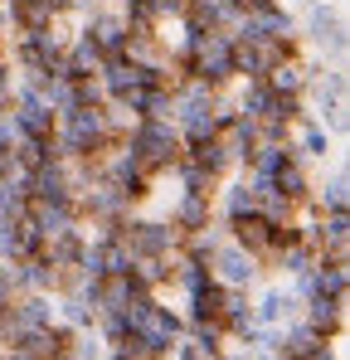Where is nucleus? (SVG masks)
Listing matches in <instances>:
<instances>
[{
	"label": "nucleus",
	"instance_id": "1",
	"mask_svg": "<svg viewBox=\"0 0 350 360\" xmlns=\"http://www.w3.org/2000/svg\"><path fill=\"white\" fill-rule=\"evenodd\" d=\"M297 44L321 63L326 59L346 63V49H350L346 5H341V0H306L302 15H297Z\"/></svg>",
	"mask_w": 350,
	"mask_h": 360
},
{
	"label": "nucleus",
	"instance_id": "2",
	"mask_svg": "<svg viewBox=\"0 0 350 360\" xmlns=\"http://www.w3.org/2000/svg\"><path fill=\"white\" fill-rule=\"evenodd\" d=\"M122 146L131 151L136 171L146 180L171 176L175 161H180V131H175V122H136V127L122 136Z\"/></svg>",
	"mask_w": 350,
	"mask_h": 360
},
{
	"label": "nucleus",
	"instance_id": "3",
	"mask_svg": "<svg viewBox=\"0 0 350 360\" xmlns=\"http://www.w3.org/2000/svg\"><path fill=\"white\" fill-rule=\"evenodd\" d=\"M209 278H214L219 288H233V292H253V288L263 283V263H258L253 253H243L233 239H224L214 248V258H209Z\"/></svg>",
	"mask_w": 350,
	"mask_h": 360
},
{
	"label": "nucleus",
	"instance_id": "4",
	"mask_svg": "<svg viewBox=\"0 0 350 360\" xmlns=\"http://www.w3.org/2000/svg\"><path fill=\"white\" fill-rule=\"evenodd\" d=\"M122 243H127L131 263H141V258H171L180 248V234L171 229V219H127Z\"/></svg>",
	"mask_w": 350,
	"mask_h": 360
},
{
	"label": "nucleus",
	"instance_id": "5",
	"mask_svg": "<svg viewBox=\"0 0 350 360\" xmlns=\"http://www.w3.org/2000/svg\"><path fill=\"white\" fill-rule=\"evenodd\" d=\"M253 302V326H268V331H283L287 321L302 316V297L292 292L287 283H268V288H253L248 292Z\"/></svg>",
	"mask_w": 350,
	"mask_h": 360
},
{
	"label": "nucleus",
	"instance_id": "6",
	"mask_svg": "<svg viewBox=\"0 0 350 360\" xmlns=\"http://www.w3.org/2000/svg\"><path fill=\"white\" fill-rule=\"evenodd\" d=\"M30 205H73L68 161H44L30 171Z\"/></svg>",
	"mask_w": 350,
	"mask_h": 360
},
{
	"label": "nucleus",
	"instance_id": "7",
	"mask_svg": "<svg viewBox=\"0 0 350 360\" xmlns=\"http://www.w3.org/2000/svg\"><path fill=\"white\" fill-rule=\"evenodd\" d=\"M10 278H15V297L20 292H49L54 297L58 292V273L54 263L44 258V253H34V258H20V263H10Z\"/></svg>",
	"mask_w": 350,
	"mask_h": 360
},
{
	"label": "nucleus",
	"instance_id": "8",
	"mask_svg": "<svg viewBox=\"0 0 350 360\" xmlns=\"http://www.w3.org/2000/svg\"><path fill=\"white\" fill-rule=\"evenodd\" d=\"M214 210H219V224H233L243 214H258V190L243 176H229L219 185V195H214Z\"/></svg>",
	"mask_w": 350,
	"mask_h": 360
},
{
	"label": "nucleus",
	"instance_id": "9",
	"mask_svg": "<svg viewBox=\"0 0 350 360\" xmlns=\"http://www.w3.org/2000/svg\"><path fill=\"white\" fill-rule=\"evenodd\" d=\"M98 88H103V98H108V103H122L131 88H141V68L127 59V54L103 59V68H98Z\"/></svg>",
	"mask_w": 350,
	"mask_h": 360
},
{
	"label": "nucleus",
	"instance_id": "10",
	"mask_svg": "<svg viewBox=\"0 0 350 360\" xmlns=\"http://www.w3.org/2000/svg\"><path fill=\"white\" fill-rule=\"evenodd\" d=\"M0 10H5V25H15V34H39V30L54 25V15H58L49 0H5Z\"/></svg>",
	"mask_w": 350,
	"mask_h": 360
},
{
	"label": "nucleus",
	"instance_id": "11",
	"mask_svg": "<svg viewBox=\"0 0 350 360\" xmlns=\"http://www.w3.org/2000/svg\"><path fill=\"white\" fill-rule=\"evenodd\" d=\"M292 151H297L302 161H331V156H336V136H331L326 127H316L311 117H302L292 127Z\"/></svg>",
	"mask_w": 350,
	"mask_h": 360
},
{
	"label": "nucleus",
	"instance_id": "12",
	"mask_svg": "<svg viewBox=\"0 0 350 360\" xmlns=\"http://www.w3.org/2000/svg\"><path fill=\"white\" fill-rule=\"evenodd\" d=\"M171 229L185 239V234H200V229H209L214 224V205L209 200H195V195H175V205H171Z\"/></svg>",
	"mask_w": 350,
	"mask_h": 360
},
{
	"label": "nucleus",
	"instance_id": "13",
	"mask_svg": "<svg viewBox=\"0 0 350 360\" xmlns=\"http://www.w3.org/2000/svg\"><path fill=\"white\" fill-rule=\"evenodd\" d=\"M25 219L34 224V234L44 243L58 239V234H68V229H78V210H73V205H30Z\"/></svg>",
	"mask_w": 350,
	"mask_h": 360
},
{
	"label": "nucleus",
	"instance_id": "14",
	"mask_svg": "<svg viewBox=\"0 0 350 360\" xmlns=\"http://www.w3.org/2000/svg\"><path fill=\"white\" fill-rule=\"evenodd\" d=\"M273 195H283V200H287L292 210L311 200V171H306V161H302L297 151L287 156V166H283V171L273 176Z\"/></svg>",
	"mask_w": 350,
	"mask_h": 360
},
{
	"label": "nucleus",
	"instance_id": "15",
	"mask_svg": "<svg viewBox=\"0 0 350 360\" xmlns=\"http://www.w3.org/2000/svg\"><path fill=\"white\" fill-rule=\"evenodd\" d=\"M346 200H350V176H346V166L336 161L331 176L311 180V205H316L321 214H336V210H346Z\"/></svg>",
	"mask_w": 350,
	"mask_h": 360
},
{
	"label": "nucleus",
	"instance_id": "16",
	"mask_svg": "<svg viewBox=\"0 0 350 360\" xmlns=\"http://www.w3.org/2000/svg\"><path fill=\"white\" fill-rule=\"evenodd\" d=\"M171 176L180 180V195H195V200H209V205H214V195H219V185H224L219 176H209L205 166H195V161H185V156L175 161Z\"/></svg>",
	"mask_w": 350,
	"mask_h": 360
},
{
	"label": "nucleus",
	"instance_id": "17",
	"mask_svg": "<svg viewBox=\"0 0 350 360\" xmlns=\"http://www.w3.org/2000/svg\"><path fill=\"white\" fill-rule=\"evenodd\" d=\"M83 248H88V234H83V224H78V229H68V234H58V239L44 243V258L54 263L58 273H73V268L83 263Z\"/></svg>",
	"mask_w": 350,
	"mask_h": 360
},
{
	"label": "nucleus",
	"instance_id": "18",
	"mask_svg": "<svg viewBox=\"0 0 350 360\" xmlns=\"http://www.w3.org/2000/svg\"><path fill=\"white\" fill-rule=\"evenodd\" d=\"M273 93H297L302 98V88H306V49L302 54H292V59H278L268 68V78H263Z\"/></svg>",
	"mask_w": 350,
	"mask_h": 360
},
{
	"label": "nucleus",
	"instance_id": "19",
	"mask_svg": "<svg viewBox=\"0 0 350 360\" xmlns=\"http://www.w3.org/2000/svg\"><path fill=\"white\" fill-rule=\"evenodd\" d=\"M15 307V316L30 326V331H39V326H54L58 316H54V297L49 292H20V297L10 302Z\"/></svg>",
	"mask_w": 350,
	"mask_h": 360
},
{
	"label": "nucleus",
	"instance_id": "20",
	"mask_svg": "<svg viewBox=\"0 0 350 360\" xmlns=\"http://www.w3.org/2000/svg\"><path fill=\"white\" fill-rule=\"evenodd\" d=\"M175 283L185 288V297H195L200 288H209L214 278H209V263H200V258H185V253H175Z\"/></svg>",
	"mask_w": 350,
	"mask_h": 360
},
{
	"label": "nucleus",
	"instance_id": "21",
	"mask_svg": "<svg viewBox=\"0 0 350 360\" xmlns=\"http://www.w3.org/2000/svg\"><path fill=\"white\" fill-rule=\"evenodd\" d=\"M273 268H283L287 278H306V273L316 268V243H292L287 253L273 258Z\"/></svg>",
	"mask_w": 350,
	"mask_h": 360
},
{
	"label": "nucleus",
	"instance_id": "22",
	"mask_svg": "<svg viewBox=\"0 0 350 360\" xmlns=\"http://www.w3.org/2000/svg\"><path fill=\"white\" fill-rule=\"evenodd\" d=\"M131 273L156 292V288H166V283H175V253L171 258H141V263H131Z\"/></svg>",
	"mask_w": 350,
	"mask_h": 360
},
{
	"label": "nucleus",
	"instance_id": "23",
	"mask_svg": "<svg viewBox=\"0 0 350 360\" xmlns=\"http://www.w3.org/2000/svg\"><path fill=\"white\" fill-rule=\"evenodd\" d=\"M15 302V278H10V263H0V307Z\"/></svg>",
	"mask_w": 350,
	"mask_h": 360
},
{
	"label": "nucleus",
	"instance_id": "24",
	"mask_svg": "<svg viewBox=\"0 0 350 360\" xmlns=\"http://www.w3.org/2000/svg\"><path fill=\"white\" fill-rule=\"evenodd\" d=\"M5 44H10V39H5V30H0V54H5Z\"/></svg>",
	"mask_w": 350,
	"mask_h": 360
},
{
	"label": "nucleus",
	"instance_id": "25",
	"mask_svg": "<svg viewBox=\"0 0 350 360\" xmlns=\"http://www.w3.org/2000/svg\"><path fill=\"white\" fill-rule=\"evenodd\" d=\"M103 360H122V356H117V351H108V356H103Z\"/></svg>",
	"mask_w": 350,
	"mask_h": 360
}]
</instances>
